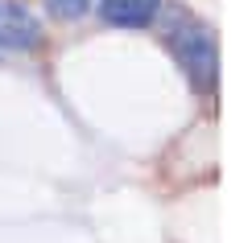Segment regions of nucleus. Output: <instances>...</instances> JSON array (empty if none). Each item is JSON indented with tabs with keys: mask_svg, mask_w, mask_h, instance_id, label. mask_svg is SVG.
<instances>
[{
	"mask_svg": "<svg viewBox=\"0 0 252 243\" xmlns=\"http://www.w3.org/2000/svg\"><path fill=\"white\" fill-rule=\"evenodd\" d=\"M165 41H170L178 66L186 70L190 87L198 95H211L215 82H219V46H215V33L198 17H190L186 8H174V13H170V29H165Z\"/></svg>",
	"mask_w": 252,
	"mask_h": 243,
	"instance_id": "1",
	"label": "nucleus"
},
{
	"mask_svg": "<svg viewBox=\"0 0 252 243\" xmlns=\"http://www.w3.org/2000/svg\"><path fill=\"white\" fill-rule=\"evenodd\" d=\"M41 41V21L17 0H0V58L25 54Z\"/></svg>",
	"mask_w": 252,
	"mask_h": 243,
	"instance_id": "2",
	"label": "nucleus"
},
{
	"mask_svg": "<svg viewBox=\"0 0 252 243\" xmlns=\"http://www.w3.org/2000/svg\"><path fill=\"white\" fill-rule=\"evenodd\" d=\"M157 13L161 0H99V17L112 29H149Z\"/></svg>",
	"mask_w": 252,
	"mask_h": 243,
	"instance_id": "3",
	"label": "nucleus"
},
{
	"mask_svg": "<svg viewBox=\"0 0 252 243\" xmlns=\"http://www.w3.org/2000/svg\"><path fill=\"white\" fill-rule=\"evenodd\" d=\"M91 8V0H46V13L54 21H79Z\"/></svg>",
	"mask_w": 252,
	"mask_h": 243,
	"instance_id": "4",
	"label": "nucleus"
}]
</instances>
